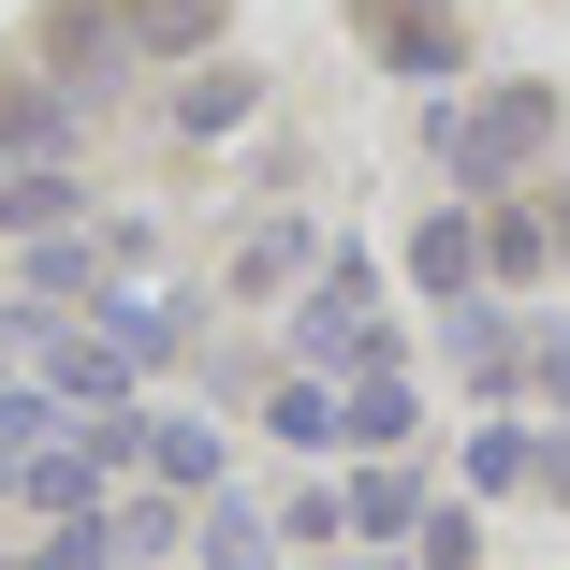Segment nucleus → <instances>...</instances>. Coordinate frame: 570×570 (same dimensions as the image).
<instances>
[{"mask_svg":"<svg viewBox=\"0 0 570 570\" xmlns=\"http://www.w3.org/2000/svg\"><path fill=\"white\" fill-rule=\"evenodd\" d=\"M527 483H541V498L570 512V439H541V469H527Z\"/></svg>","mask_w":570,"mask_h":570,"instance_id":"26","label":"nucleus"},{"mask_svg":"<svg viewBox=\"0 0 570 570\" xmlns=\"http://www.w3.org/2000/svg\"><path fill=\"white\" fill-rule=\"evenodd\" d=\"M147 469H161L176 498H190V483L219 498V439H205V424H161V410H147Z\"/></svg>","mask_w":570,"mask_h":570,"instance_id":"16","label":"nucleus"},{"mask_svg":"<svg viewBox=\"0 0 570 570\" xmlns=\"http://www.w3.org/2000/svg\"><path fill=\"white\" fill-rule=\"evenodd\" d=\"M541 219H556V264H570V190H556V205H541Z\"/></svg>","mask_w":570,"mask_h":570,"instance_id":"27","label":"nucleus"},{"mask_svg":"<svg viewBox=\"0 0 570 570\" xmlns=\"http://www.w3.org/2000/svg\"><path fill=\"white\" fill-rule=\"evenodd\" d=\"M264 424H278V439H293V453H336V439H352V395H336V381H322V366H293V381H278V395H264Z\"/></svg>","mask_w":570,"mask_h":570,"instance_id":"9","label":"nucleus"},{"mask_svg":"<svg viewBox=\"0 0 570 570\" xmlns=\"http://www.w3.org/2000/svg\"><path fill=\"white\" fill-rule=\"evenodd\" d=\"M439 336H453V366H469V381H512V322H483V293L439 307Z\"/></svg>","mask_w":570,"mask_h":570,"instance_id":"17","label":"nucleus"},{"mask_svg":"<svg viewBox=\"0 0 570 570\" xmlns=\"http://www.w3.org/2000/svg\"><path fill=\"white\" fill-rule=\"evenodd\" d=\"M336 395H352V453H395V439H410V424H424V410H410V381H395V366H381V381H336Z\"/></svg>","mask_w":570,"mask_h":570,"instance_id":"14","label":"nucleus"},{"mask_svg":"<svg viewBox=\"0 0 570 570\" xmlns=\"http://www.w3.org/2000/svg\"><path fill=\"white\" fill-rule=\"evenodd\" d=\"M59 132H73V88L45 73V88H0V161H59Z\"/></svg>","mask_w":570,"mask_h":570,"instance_id":"10","label":"nucleus"},{"mask_svg":"<svg viewBox=\"0 0 570 570\" xmlns=\"http://www.w3.org/2000/svg\"><path fill=\"white\" fill-rule=\"evenodd\" d=\"M30 352H45V395H59V410H132V381H147L102 322H45Z\"/></svg>","mask_w":570,"mask_h":570,"instance_id":"3","label":"nucleus"},{"mask_svg":"<svg viewBox=\"0 0 570 570\" xmlns=\"http://www.w3.org/2000/svg\"><path fill=\"white\" fill-rule=\"evenodd\" d=\"M0 439L45 453V439H59V395H45V381H0Z\"/></svg>","mask_w":570,"mask_h":570,"instance_id":"21","label":"nucleus"},{"mask_svg":"<svg viewBox=\"0 0 570 570\" xmlns=\"http://www.w3.org/2000/svg\"><path fill=\"white\" fill-rule=\"evenodd\" d=\"M307 249H322L307 219H264V235H249V264H235V278H249V293H278V278H307Z\"/></svg>","mask_w":570,"mask_h":570,"instance_id":"20","label":"nucleus"},{"mask_svg":"<svg viewBox=\"0 0 570 570\" xmlns=\"http://www.w3.org/2000/svg\"><path fill=\"white\" fill-rule=\"evenodd\" d=\"M235 118H249V73H190V88H176V132H190V147L235 132Z\"/></svg>","mask_w":570,"mask_h":570,"instance_id":"19","label":"nucleus"},{"mask_svg":"<svg viewBox=\"0 0 570 570\" xmlns=\"http://www.w3.org/2000/svg\"><path fill=\"white\" fill-rule=\"evenodd\" d=\"M424 147L453 190H512L556 147V88H483V102H424Z\"/></svg>","mask_w":570,"mask_h":570,"instance_id":"1","label":"nucleus"},{"mask_svg":"<svg viewBox=\"0 0 570 570\" xmlns=\"http://www.w3.org/2000/svg\"><path fill=\"white\" fill-rule=\"evenodd\" d=\"M118 30H132V59H190L219 30V0H118Z\"/></svg>","mask_w":570,"mask_h":570,"instance_id":"12","label":"nucleus"},{"mask_svg":"<svg viewBox=\"0 0 570 570\" xmlns=\"http://www.w3.org/2000/svg\"><path fill=\"white\" fill-rule=\"evenodd\" d=\"M161 541H176V483H161V498H132V512H118V556H161Z\"/></svg>","mask_w":570,"mask_h":570,"instance_id":"25","label":"nucleus"},{"mask_svg":"<svg viewBox=\"0 0 570 570\" xmlns=\"http://www.w3.org/2000/svg\"><path fill=\"white\" fill-rule=\"evenodd\" d=\"M88 307H102V336H118L132 366H161V352H176V307H161V293H88Z\"/></svg>","mask_w":570,"mask_h":570,"instance_id":"15","label":"nucleus"},{"mask_svg":"<svg viewBox=\"0 0 570 570\" xmlns=\"http://www.w3.org/2000/svg\"><path fill=\"white\" fill-rule=\"evenodd\" d=\"M366 45H381L395 73H424V88H453V59H469V45H453V16H439V0H366Z\"/></svg>","mask_w":570,"mask_h":570,"instance_id":"6","label":"nucleus"},{"mask_svg":"<svg viewBox=\"0 0 570 570\" xmlns=\"http://www.w3.org/2000/svg\"><path fill=\"white\" fill-rule=\"evenodd\" d=\"M0 498H16V439H0Z\"/></svg>","mask_w":570,"mask_h":570,"instance_id":"28","label":"nucleus"},{"mask_svg":"<svg viewBox=\"0 0 570 570\" xmlns=\"http://www.w3.org/2000/svg\"><path fill=\"white\" fill-rule=\"evenodd\" d=\"M73 205H88L73 161H0V235H73Z\"/></svg>","mask_w":570,"mask_h":570,"instance_id":"8","label":"nucleus"},{"mask_svg":"<svg viewBox=\"0 0 570 570\" xmlns=\"http://www.w3.org/2000/svg\"><path fill=\"white\" fill-rule=\"evenodd\" d=\"M527 469H541V439H527L512 410H498V424H469V483H483V498H498V483H527Z\"/></svg>","mask_w":570,"mask_h":570,"instance_id":"18","label":"nucleus"},{"mask_svg":"<svg viewBox=\"0 0 570 570\" xmlns=\"http://www.w3.org/2000/svg\"><path fill=\"white\" fill-rule=\"evenodd\" d=\"M336 498H352V541H424V512H439V498L395 469V453H366V469L336 483Z\"/></svg>","mask_w":570,"mask_h":570,"instance_id":"7","label":"nucleus"},{"mask_svg":"<svg viewBox=\"0 0 570 570\" xmlns=\"http://www.w3.org/2000/svg\"><path fill=\"white\" fill-rule=\"evenodd\" d=\"M410 293H424V307H469V293H483V219H469V205H424V235H410Z\"/></svg>","mask_w":570,"mask_h":570,"instance_id":"4","label":"nucleus"},{"mask_svg":"<svg viewBox=\"0 0 570 570\" xmlns=\"http://www.w3.org/2000/svg\"><path fill=\"white\" fill-rule=\"evenodd\" d=\"M0 570H16V556H0Z\"/></svg>","mask_w":570,"mask_h":570,"instance_id":"29","label":"nucleus"},{"mask_svg":"<svg viewBox=\"0 0 570 570\" xmlns=\"http://www.w3.org/2000/svg\"><path fill=\"white\" fill-rule=\"evenodd\" d=\"M102 556H118V541H102V512H73V527H59V541H30L16 570H102Z\"/></svg>","mask_w":570,"mask_h":570,"instance_id":"22","label":"nucleus"},{"mask_svg":"<svg viewBox=\"0 0 570 570\" xmlns=\"http://www.w3.org/2000/svg\"><path fill=\"white\" fill-rule=\"evenodd\" d=\"M293 352H307L322 381H381V366H395V322H381V264H366V249H322V293L293 307Z\"/></svg>","mask_w":570,"mask_h":570,"instance_id":"2","label":"nucleus"},{"mask_svg":"<svg viewBox=\"0 0 570 570\" xmlns=\"http://www.w3.org/2000/svg\"><path fill=\"white\" fill-rule=\"evenodd\" d=\"M410 556H424V570H469V556H483V527H469V512H424V541H410Z\"/></svg>","mask_w":570,"mask_h":570,"instance_id":"24","label":"nucleus"},{"mask_svg":"<svg viewBox=\"0 0 570 570\" xmlns=\"http://www.w3.org/2000/svg\"><path fill=\"white\" fill-rule=\"evenodd\" d=\"M45 45H59V88H73V102H102V88H118V59H132L118 0H59V16H45Z\"/></svg>","mask_w":570,"mask_h":570,"instance_id":"5","label":"nucleus"},{"mask_svg":"<svg viewBox=\"0 0 570 570\" xmlns=\"http://www.w3.org/2000/svg\"><path fill=\"white\" fill-rule=\"evenodd\" d=\"M278 541H352V498H336V483H307V498L278 512Z\"/></svg>","mask_w":570,"mask_h":570,"instance_id":"23","label":"nucleus"},{"mask_svg":"<svg viewBox=\"0 0 570 570\" xmlns=\"http://www.w3.org/2000/svg\"><path fill=\"white\" fill-rule=\"evenodd\" d=\"M205 570H278V512H235V498H205Z\"/></svg>","mask_w":570,"mask_h":570,"instance_id":"13","label":"nucleus"},{"mask_svg":"<svg viewBox=\"0 0 570 570\" xmlns=\"http://www.w3.org/2000/svg\"><path fill=\"white\" fill-rule=\"evenodd\" d=\"M541 264H556V219L498 190V205H483V278H541Z\"/></svg>","mask_w":570,"mask_h":570,"instance_id":"11","label":"nucleus"}]
</instances>
